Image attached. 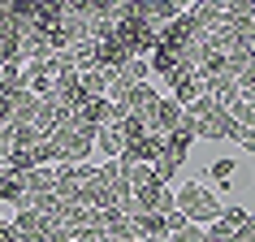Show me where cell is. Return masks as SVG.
I'll use <instances>...</instances> for the list:
<instances>
[{
  "mask_svg": "<svg viewBox=\"0 0 255 242\" xmlns=\"http://www.w3.org/2000/svg\"><path fill=\"white\" fill-rule=\"evenodd\" d=\"M173 203H177V212L186 216L190 225H216V216H221V195H212V190L203 186V182H195V177H186L182 186L173 190Z\"/></svg>",
  "mask_w": 255,
  "mask_h": 242,
  "instance_id": "6da1fadb",
  "label": "cell"
},
{
  "mask_svg": "<svg viewBox=\"0 0 255 242\" xmlns=\"http://www.w3.org/2000/svg\"><path fill=\"white\" fill-rule=\"evenodd\" d=\"M113 39L126 48V56H130V61H147L151 48H156V26H151V22H143L138 13H130L126 22H117V26H113Z\"/></svg>",
  "mask_w": 255,
  "mask_h": 242,
  "instance_id": "7a4b0ae2",
  "label": "cell"
},
{
  "mask_svg": "<svg viewBox=\"0 0 255 242\" xmlns=\"http://www.w3.org/2000/svg\"><path fill=\"white\" fill-rule=\"evenodd\" d=\"M69 117H74V108L48 95V100H39V113H35V121H30V125H35V130H39V134L48 138V134H56V130H65V125H69Z\"/></svg>",
  "mask_w": 255,
  "mask_h": 242,
  "instance_id": "3957f363",
  "label": "cell"
},
{
  "mask_svg": "<svg viewBox=\"0 0 255 242\" xmlns=\"http://www.w3.org/2000/svg\"><path fill=\"white\" fill-rule=\"evenodd\" d=\"M134 13L143 17V22H151V26L160 30V26H169L173 17H182V13H186V4H173V0H143V4H134Z\"/></svg>",
  "mask_w": 255,
  "mask_h": 242,
  "instance_id": "277c9868",
  "label": "cell"
},
{
  "mask_svg": "<svg viewBox=\"0 0 255 242\" xmlns=\"http://www.w3.org/2000/svg\"><path fill=\"white\" fill-rule=\"evenodd\" d=\"M126 61H130V56H126V48H121L113 35L95 43V69H104V74H121V69H126Z\"/></svg>",
  "mask_w": 255,
  "mask_h": 242,
  "instance_id": "5b68a950",
  "label": "cell"
},
{
  "mask_svg": "<svg viewBox=\"0 0 255 242\" xmlns=\"http://www.w3.org/2000/svg\"><path fill=\"white\" fill-rule=\"evenodd\" d=\"M13 234L17 242H48V221L39 212H13Z\"/></svg>",
  "mask_w": 255,
  "mask_h": 242,
  "instance_id": "8992f818",
  "label": "cell"
},
{
  "mask_svg": "<svg viewBox=\"0 0 255 242\" xmlns=\"http://www.w3.org/2000/svg\"><path fill=\"white\" fill-rule=\"evenodd\" d=\"M147 65H151V74H156V78H164V82H173L177 74H186V69H182V56H177V52H169V48H160V43L151 48Z\"/></svg>",
  "mask_w": 255,
  "mask_h": 242,
  "instance_id": "52a82bcc",
  "label": "cell"
},
{
  "mask_svg": "<svg viewBox=\"0 0 255 242\" xmlns=\"http://www.w3.org/2000/svg\"><path fill=\"white\" fill-rule=\"evenodd\" d=\"M9 104H13V125H30V121H35V113H39V95L22 87L17 95H9Z\"/></svg>",
  "mask_w": 255,
  "mask_h": 242,
  "instance_id": "ba28073f",
  "label": "cell"
},
{
  "mask_svg": "<svg viewBox=\"0 0 255 242\" xmlns=\"http://www.w3.org/2000/svg\"><path fill=\"white\" fill-rule=\"evenodd\" d=\"M52 186H56V164H39L22 177V190H35V195H52Z\"/></svg>",
  "mask_w": 255,
  "mask_h": 242,
  "instance_id": "9c48e42d",
  "label": "cell"
},
{
  "mask_svg": "<svg viewBox=\"0 0 255 242\" xmlns=\"http://www.w3.org/2000/svg\"><path fill=\"white\" fill-rule=\"evenodd\" d=\"M177 121H182V104H177V100H164V95H160V104H156V117H151V125H156V130H164V134H173V130H177Z\"/></svg>",
  "mask_w": 255,
  "mask_h": 242,
  "instance_id": "30bf717a",
  "label": "cell"
},
{
  "mask_svg": "<svg viewBox=\"0 0 255 242\" xmlns=\"http://www.w3.org/2000/svg\"><path fill=\"white\" fill-rule=\"evenodd\" d=\"M95 147L104 151L108 160H117L121 147H126V134H121V125H108V130H100V134H95Z\"/></svg>",
  "mask_w": 255,
  "mask_h": 242,
  "instance_id": "8fae6325",
  "label": "cell"
},
{
  "mask_svg": "<svg viewBox=\"0 0 255 242\" xmlns=\"http://www.w3.org/2000/svg\"><path fill=\"white\" fill-rule=\"evenodd\" d=\"M247 208H238V203H225V208H221V216H216V225L225 229V234H238L242 225H247Z\"/></svg>",
  "mask_w": 255,
  "mask_h": 242,
  "instance_id": "7c38bea8",
  "label": "cell"
},
{
  "mask_svg": "<svg viewBox=\"0 0 255 242\" xmlns=\"http://www.w3.org/2000/svg\"><path fill=\"white\" fill-rule=\"evenodd\" d=\"M147 169H151V182H156V186H169V182H173V173L182 169V164H173L169 156H156Z\"/></svg>",
  "mask_w": 255,
  "mask_h": 242,
  "instance_id": "4fadbf2b",
  "label": "cell"
},
{
  "mask_svg": "<svg viewBox=\"0 0 255 242\" xmlns=\"http://www.w3.org/2000/svg\"><path fill=\"white\" fill-rule=\"evenodd\" d=\"M160 156H169L173 164H186V156H190V138L169 134V138H164V151H160Z\"/></svg>",
  "mask_w": 255,
  "mask_h": 242,
  "instance_id": "5bb4252c",
  "label": "cell"
},
{
  "mask_svg": "<svg viewBox=\"0 0 255 242\" xmlns=\"http://www.w3.org/2000/svg\"><path fill=\"white\" fill-rule=\"evenodd\" d=\"M234 169H238V164L229 160V156H221V160H212V164H208V177H212V182H216L221 190H229V177H234Z\"/></svg>",
  "mask_w": 255,
  "mask_h": 242,
  "instance_id": "9a60e30c",
  "label": "cell"
},
{
  "mask_svg": "<svg viewBox=\"0 0 255 242\" xmlns=\"http://www.w3.org/2000/svg\"><path fill=\"white\" fill-rule=\"evenodd\" d=\"M121 182H126L130 190H138V186H147V182H151V169H147V164H121Z\"/></svg>",
  "mask_w": 255,
  "mask_h": 242,
  "instance_id": "2e32d148",
  "label": "cell"
},
{
  "mask_svg": "<svg viewBox=\"0 0 255 242\" xmlns=\"http://www.w3.org/2000/svg\"><path fill=\"white\" fill-rule=\"evenodd\" d=\"M22 195V177L13 169H0V203H13Z\"/></svg>",
  "mask_w": 255,
  "mask_h": 242,
  "instance_id": "e0dca14e",
  "label": "cell"
},
{
  "mask_svg": "<svg viewBox=\"0 0 255 242\" xmlns=\"http://www.w3.org/2000/svg\"><path fill=\"white\" fill-rule=\"evenodd\" d=\"M117 78H121V82H130V87H138V82H147V78H151V65H147V61H126V69H121Z\"/></svg>",
  "mask_w": 255,
  "mask_h": 242,
  "instance_id": "ac0fdd59",
  "label": "cell"
},
{
  "mask_svg": "<svg viewBox=\"0 0 255 242\" xmlns=\"http://www.w3.org/2000/svg\"><path fill=\"white\" fill-rule=\"evenodd\" d=\"M169 242H203V225H190L186 221L177 234H169Z\"/></svg>",
  "mask_w": 255,
  "mask_h": 242,
  "instance_id": "d6986e66",
  "label": "cell"
},
{
  "mask_svg": "<svg viewBox=\"0 0 255 242\" xmlns=\"http://www.w3.org/2000/svg\"><path fill=\"white\" fill-rule=\"evenodd\" d=\"M229 242H255V216H247V225L238 234H229Z\"/></svg>",
  "mask_w": 255,
  "mask_h": 242,
  "instance_id": "ffe728a7",
  "label": "cell"
},
{
  "mask_svg": "<svg viewBox=\"0 0 255 242\" xmlns=\"http://www.w3.org/2000/svg\"><path fill=\"white\" fill-rule=\"evenodd\" d=\"M182 225H186V216L177 212V208H173V212H169V216H164V229H169V234H177V229H182Z\"/></svg>",
  "mask_w": 255,
  "mask_h": 242,
  "instance_id": "44dd1931",
  "label": "cell"
},
{
  "mask_svg": "<svg viewBox=\"0 0 255 242\" xmlns=\"http://www.w3.org/2000/svg\"><path fill=\"white\" fill-rule=\"evenodd\" d=\"M0 242H17V234H13V221H9V216H0Z\"/></svg>",
  "mask_w": 255,
  "mask_h": 242,
  "instance_id": "7402d4cb",
  "label": "cell"
},
{
  "mask_svg": "<svg viewBox=\"0 0 255 242\" xmlns=\"http://www.w3.org/2000/svg\"><path fill=\"white\" fill-rule=\"evenodd\" d=\"M242 151H251V156H255V134H247V138H242Z\"/></svg>",
  "mask_w": 255,
  "mask_h": 242,
  "instance_id": "603a6c76",
  "label": "cell"
},
{
  "mask_svg": "<svg viewBox=\"0 0 255 242\" xmlns=\"http://www.w3.org/2000/svg\"><path fill=\"white\" fill-rule=\"evenodd\" d=\"M0 169H9V147H0Z\"/></svg>",
  "mask_w": 255,
  "mask_h": 242,
  "instance_id": "cb8c5ba5",
  "label": "cell"
},
{
  "mask_svg": "<svg viewBox=\"0 0 255 242\" xmlns=\"http://www.w3.org/2000/svg\"><path fill=\"white\" fill-rule=\"evenodd\" d=\"M143 242H164V238H143Z\"/></svg>",
  "mask_w": 255,
  "mask_h": 242,
  "instance_id": "d4e9b609",
  "label": "cell"
}]
</instances>
